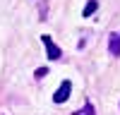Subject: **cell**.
Returning <instances> with one entry per match:
<instances>
[{
  "instance_id": "cell-1",
  "label": "cell",
  "mask_w": 120,
  "mask_h": 115,
  "mask_svg": "<svg viewBox=\"0 0 120 115\" xmlns=\"http://www.w3.org/2000/svg\"><path fill=\"white\" fill-rule=\"evenodd\" d=\"M41 41H43V46H46V58H48V60H60V58H63L60 46H55V43H53V38L48 36V34L41 36Z\"/></svg>"
},
{
  "instance_id": "cell-2",
  "label": "cell",
  "mask_w": 120,
  "mask_h": 115,
  "mask_svg": "<svg viewBox=\"0 0 120 115\" xmlns=\"http://www.w3.org/2000/svg\"><path fill=\"white\" fill-rule=\"evenodd\" d=\"M70 91H72V82H70V79H65V82H60V86H58V91L53 93V103H65V101L70 98Z\"/></svg>"
},
{
  "instance_id": "cell-3",
  "label": "cell",
  "mask_w": 120,
  "mask_h": 115,
  "mask_svg": "<svg viewBox=\"0 0 120 115\" xmlns=\"http://www.w3.org/2000/svg\"><path fill=\"white\" fill-rule=\"evenodd\" d=\"M108 50L113 58H120V34H111L108 36Z\"/></svg>"
},
{
  "instance_id": "cell-5",
  "label": "cell",
  "mask_w": 120,
  "mask_h": 115,
  "mask_svg": "<svg viewBox=\"0 0 120 115\" xmlns=\"http://www.w3.org/2000/svg\"><path fill=\"white\" fill-rule=\"evenodd\" d=\"M46 74H48V70H46V67H38V70L34 72V77H36V79H43Z\"/></svg>"
},
{
  "instance_id": "cell-4",
  "label": "cell",
  "mask_w": 120,
  "mask_h": 115,
  "mask_svg": "<svg viewBox=\"0 0 120 115\" xmlns=\"http://www.w3.org/2000/svg\"><path fill=\"white\" fill-rule=\"evenodd\" d=\"M96 10H98V3H96V0H89V3L84 5V10H82V17H91Z\"/></svg>"
},
{
  "instance_id": "cell-6",
  "label": "cell",
  "mask_w": 120,
  "mask_h": 115,
  "mask_svg": "<svg viewBox=\"0 0 120 115\" xmlns=\"http://www.w3.org/2000/svg\"><path fill=\"white\" fill-rule=\"evenodd\" d=\"M79 115H94V105H91V103H86V105H84V110H79Z\"/></svg>"
}]
</instances>
